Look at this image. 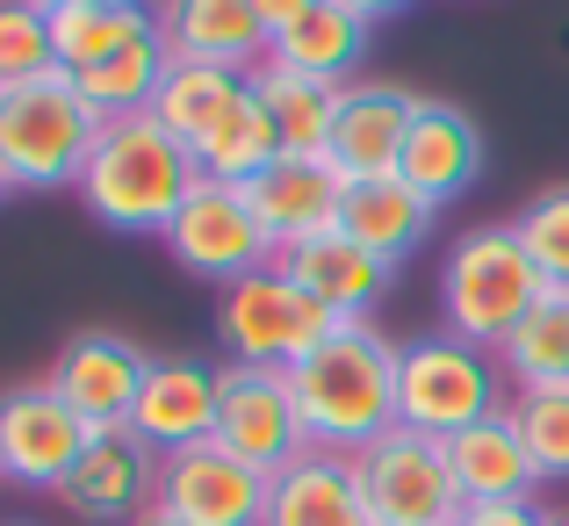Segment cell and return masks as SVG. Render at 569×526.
I'll list each match as a JSON object with an SVG mask.
<instances>
[{"label": "cell", "instance_id": "13", "mask_svg": "<svg viewBox=\"0 0 569 526\" xmlns=\"http://www.w3.org/2000/svg\"><path fill=\"white\" fill-rule=\"evenodd\" d=\"M144 375H152V354L130 347L123 333H80V339H66V354L51 360L43 383H51L87 426H130Z\"/></svg>", "mask_w": 569, "mask_h": 526}, {"label": "cell", "instance_id": "21", "mask_svg": "<svg viewBox=\"0 0 569 526\" xmlns=\"http://www.w3.org/2000/svg\"><path fill=\"white\" fill-rule=\"evenodd\" d=\"M432 217H440V209H432L403 173H368V180H347L332 231H347L353 246L382 252V260H411V252L432 238Z\"/></svg>", "mask_w": 569, "mask_h": 526}, {"label": "cell", "instance_id": "9", "mask_svg": "<svg viewBox=\"0 0 569 526\" xmlns=\"http://www.w3.org/2000/svg\"><path fill=\"white\" fill-rule=\"evenodd\" d=\"M167 252L194 281H217V289L274 267V238L260 231L246 188H223V180H202V188L181 202V217L167 224Z\"/></svg>", "mask_w": 569, "mask_h": 526}, {"label": "cell", "instance_id": "19", "mask_svg": "<svg viewBox=\"0 0 569 526\" xmlns=\"http://www.w3.org/2000/svg\"><path fill=\"white\" fill-rule=\"evenodd\" d=\"M339 195H347V173H339L332 159H274V167L246 188V202H252L260 231L274 238V252H281V246H303V238L332 231Z\"/></svg>", "mask_w": 569, "mask_h": 526}, {"label": "cell", "instance_id": "15", "mask_svg": "<svg viewBox=\"0 0 569 526\" xmlns=\"http://www.w3.org/2000/svg\"><path fill=\"white\" fill-rule=\"evenodd\" d=\"M397 173L411 180L432 209H447L455 195H469L476 173H483V130H476V116L455 109V101L418 95V116H411V138H403Z\"/></svg>", "mask_w": 569, "mask_h": 526}, {"label": "cell", "instance_id": "31", "mask_svg": "<svg viewBox=\"0 0 569 526\" xmlns=\"http://www.w3.org/2000/svg\"><path fill=\"white\" fill-rule=\"evenodd\" d=\"M512 426L527 440L541 476H569V383H541V389H512Z\"/></svg>", "mask_w": 569, "mask_h": 526}, {"label": "cell", "instance_id": "3", "mask_svg": "<svg viewBox=\"0 0 569 526\" xmlns=\"http://www.w3.org/2000/svg\"><path fill=\"white\" fill-rule=\"evenodd\" d=\"M541 296H548V281H541V267L527 260L512 224H483V231L455 238L447 260H440V318H447V333L469 339V347L498 354Z\"/></svg>", "mask_w": 569, "mask_h": 526}, {"label": "cell", "instance_id": "22", "mask_svg": "<svg viewBox=\"0 0 569 526\" xmlns=\"http://www.w3.org/2000/svg\"><path fill=\"white\" fill-rule=\"evenodd\" d=\"M447 462H455V484H461L469 505H512V498H533V484H541L512 411L476 418L469 433H455V440H447Z\"/></svg>", "mask_w": 569, "mask_h": 526}, {"label": "cell", "instance_id": "28", "mask_svg": "<svg viewBox=\"0 0 569 526\" xmlns=\"http://www.w3.org/2000/svg\"><path fill=\"white\" fill-rule=\"evenodd\" d=\"M159 80H167V43H159V29L138 37V43H123V51H109L101 66L72 72V87L94 101L101 123H116V116H152Z\"/></svg>", "mask_w": 569, "mask_h": 526}, {"label": "cell", "instance_id": "18", "mask_svg": "<svg viewBox=\"0 0 569 526\" xmlns=\"http://www.w3.org/2000/svg\"><path fill=\"white\" fill-rule=\"evenodd\" d=\"M159 43L167 58H202L231 72H260L274 51L252 0H159Z\"/></svg>", "mask_w": 569, "mask_h": 526}, {"label": "cell", "instance_id": "6", "mask_svg": "<svg viewBox=\"0 0 569 526\" xmlns=\"http://www.w3.org/2000/svg\"><path fill=\"white\" fill-rule=\"evenodd\" d=\"M353 476H361V498L376 526H461L469 519L447 440H432V433L389 426L376 447L353 455Z\"/></svg>", "mask_w": 569, "mask_h": 526}, {"label": "cell", "instance_id": "32", "mask_svg": "<svg viewBox=\"0 0 569 526\" xmlns=\"http://www.w3.org/2000/svg\"><path fill=\"white\" fill-rule=\"evenodd\" d=\"M512 231H519V246H527V260L541 267L548 289L569 296V180L533 195V202L512 217Z\"/></svg>", "mask_w": 569, "mask_h": 526}, {"label": "cell", "instance_id": "26", "mask_svg": "<svg viewBox=\"0 0 569 526\" xmlns=\"http://www.w3.org/2000/svg\"><path fill=\"white\" fill-rule=\"evenodd\" d=\"M152 29H159V8H144V0H80V8H51V43H58V66L66 72L101 66L109 51L152 37Z\"/></svg>", "mask_w": 569, "mask_h": 526}, {"label": "cell", "instance_id": "20", "mask_svg": "<svg viewBox=\"0 0 569 526\" xmlns=\"http://www.w3.org/2000/svg\"><path fill=\"white\" fill-rule=\"evenodd\" d=\"M260 526H376L361 498V476H353V455H296L289 469L267 484V519Z\"/></svg>", "mask_w": 569, "mask_h": 526}, {"label": "cell", "instance_id": "24", "mask_svg": "<svg viewBox=\"0 0 569 526\" xmlns=\"http://www.w3.org/2000/svg\"><path fill=\"white\" fill-rule=\"evenodd\" d=\"M368 58V22L339 0H318L296 29H281L267 66L281 72H303V80H332V87H353V66Z\"/></svg>", "mask_w": 569, "mask_h": 526}, {"label": "cell", "instance_id": "30", "mask_svg": "<svg viewBox=\"0 0 569 526\" xmlns=\"http://www.w3.org/2000/svg\"><path fill=\"white\" fill-rule=\"evenodd\" d=\"M43 72H66L51 43V8L43 0H0V87H29Z\"/></svg>", "mask_w": 569, "mask_h": 526}, {"label": "cell", "instance_id": "33", "mask_svg": "<svg viewBox=\"0 0 569 526\" xmlns=\"http://www.w3.org/2000/svg\"><path fill=\"white\" fill-rule=\"evenodd\" d=\"M461 526H548V505L533 498H512V505H469Z\"/></svg>", "mask_w": 569, "mask_h": 526}, {"label": "cell", "instance_id": "39", "mask_svg": "<svg viewBox=\"0 0 569 526\" xmlns=\"http://www.w3.org/2000/svg\"><path fill=\"white\" fill-rule=\"evenodd\" d=\"M8 188H14V180H8V167H0V195H8Z\"/></svg>", "mask_w": 569, "mask_h": 526}, {"label": "cell", "instance_id": "34", "mask_svg": "<svg viewBox=\"0 0 569 526\" xmlns=\"http://www.w3.org/2000/svg\"><path fill=\"white\" fill-rule=\"evenodd\" d=\"M252 8H260L267 37H281V29H296V22H303L310 8H318V0H252Z\"/></svg>", "mask_w": 569, "mask_h": 526}, {"label": "cell", "instance_id": "37", "mask_svg": "<svg viewBox=\"0 0 569 526\" xmlns=\"http://www.w3.org/2000/svg\"><path fill=\"white\" fill-rule=\"evenodd\" d=\"M548 526H569V505H562V513H548Z\"/></svg>", "mask_w": 569, "mask_h": 526}, {"label": "cell", "instance_id": "12", "mask_svg": "<svg viewBox=\"0 0 569 526\" xmlns=\"http://www.w3.org/2000/svg\"><path fill=\"white\" fill-rule=\"evenodd\" d=\"M267 484L252 462H238L231 447L202 440L159 462V505L181 513L188 526H260L267 519Z\"/></svg>", "mask_w": 569, "mask_h": 526}, {"label": "cell", "instance_id": "38", "mask_svg": "<svg viewBox=\"0 0 569 526\" xmlns=\"http://www.w3.org/2000/svg\"><path fill=\"white\" fill-rule=\"evenodd\" d=\"M43 8H80V0H43Z\"/></svg>", "mask_w": 569, "mask_h": 526}, {"label": "cell", "instance_id": "17", "mask_svg": "<svg viewBox=\"0 0 569 526\" xmlns=\"http://www.w3.org/2000/svg\"><path fill=\"white\" fill-rule=\"evenodd\" d=\"M411 116H418V95L397 80H353L339 95V123H332V167L347 180H368V173H397L403 159V138H411Z\"/></svg>", "mask_w": 569, "mask_h": 526}, {"label": "cell", "instance_id": "25", "mask_svg": "<svg viewBox=\"0 0 569 526\" xmlns=\"http://www.w3.org/2000/svg\"><path fill=\"white\" fill-rule=\"evenodd\" d=\"M252 95L267 101V116H274L281 152H289V159H325V152H332V123H339V95H347V87L260 66V72H252Z\"/></svg>", "mask_w": 569, "mask_h": 526}, {"label": "cell", "instance_id": "14", "mask_svg": "<svg viewBox=\"0 0 569 526\" xmlns=\"http://www.w3.org/2000/svg\"><path fill=\"white\" fill-rule=\"evenodd\" d=\"M274 267L296 281V289L318 296V304L332 310L339 325L368 318V310L389 296V281H397V260H382V252L353 246L347 231H318V238H303V246H281Z\"/></svg>", "mask_w": 569, "mask_h": 526}, {"label": "cell", "instance_id": "29", "mask_svg": "<svg viewBox=\"0 0 569 526\" xmlns=\"http://www.w3.org/2000/svg\"><path fill=\"white\" fill-rule=\"evenodd\" d=\"M512 389H541V383H569V296L548 289L541 304L519 318V333L498 347Z\"/></svg>", "mask_w": 569, "mask_h": 526}, {"label": "cell", "instance_id": "5", "mask_svg": "<svg viewBox=\"0 0 569 526\" xmlns=\"http://www.w3.org/2000/svg\"><path fill=\"white\" fill-rule=\"evenodd\" d=\"M505 360L490 347H469L455 333H432V339H411L397 354V426L411 433H432V440H455L469 433L476 418H498L505 404Z\"/></svg>", "mask_w": 569, "mask_h": 526}, {"label": "cell", "instance_id": "11", "mask_svg": "<svg viewBox=\"0 0 569 526\" xmlns=\"http://www.w3.org/2000/svg\"><path fill=\"white\" fill-rule=\"evenodd\" d=\"M87 418L58 397L51 383H14L0 389V476L22 490H58L66 469L87 447Z\"/></svg>", "mask_w": 569, "mask_h": 526}, {"label": "cell", "instance_id": "1", "mask_svg": "<svg viewBox=\"0 0 569 526\" xmlns=\"http://www.w3.org/2000/svg\"><path fill=\"white\" fill-rule=\"evenodd\" d=\"M397 354L368 318L332 325L303 360L289 368L296 404H303L310 447L325 455H361L397 426Z\"/></svg>", "mask_w": 569, "mask_h": 526}, {"label": "cell", "instance_id": "2", "mask_svg": "<svg viewBox=\"0 0 569 526\" xmlns=\"http://www.w3.org/2000/svg\"><path fill=\"white\" fill-rule=\"evenodd\" d=\"M202 188V159L188 152L173 130H159L152 116H116L101 123L94 152L80 167V202L94 224L130 238H167V224L181 217V202Z\"/></svg>", "mask_w": 569, "mask_h": 526}, {"label": "cell", "instance_id": "10", "mask_svg": "<svg viewBox=\"0 0 569 526\" xmlns=\"http://www.w3.org/2000/svg\"><path fill=\"white\" fill-rule=\"evenodd\" d=\"M159 447L138 426H94L80 447V462L58 484V505L87 526H130L138 513L159 505Z\"/></svg>", "mask_w": 569, "mask_h": 526}, {"label": "cell", "instance_id": "16", "mask_svg": "<svg viewBox=\"0 0 569 526\" xmlns=\"http://www.w3.org/2000/svg\"><path fill=\"white\" fill-rule=\"evenodd\" d=\"M217 404H223V368H209V360H152L130 426L159 455H181V447L217 440Z\"/></svg>", "mask_w": 569, "mask_h": 526}, {"label": "cell", "instance_id": "40", "mask_svg": "<svg viewBox=\"0 0 569 526\" xmlns=\"http://www.w3.org/2000/svg\"><path fill=\"white\" fill-rule=\"evenodd\" d=\"M8 526H22V519H8Z\"/></svg>", "mask_w": 569, "mask_h": 526}, {"label": "cell", "instance_id": "4", "mask_svg": "<svg viewBox=\"0 0 569 526\" xmlns=\"http://www.w3.org/2000/svg\"><path fill=\"white\" fill-rule=\"evenodd\" d=\"M94 138H101V116L72 87V72L0 87V167H8L14 188H80Z\"/></svg>", "mask_w": 569, "mask_h": 526}, {"label": "cell", "instance_id": "8", "mask_svg": "<svg viewBox=\"0 0 569 526\" xmlns=\"http://www.w3.org/2000/svg\"><path fill=\"white\" fill-rule=\"evenodd\" d=\"M217 447L252 462L260 476H281L296 455H310V426L296 404L289 368H246L223 360V404H217Z\"/></svg>", "mask_w": 569, "mask_h": 526}, {"label": "cell", "instance_id": "23", "mask_svg": "<svg viewBox=\"0 0 569 526\" xmlns=\"http://www.w3.org/2000/svg\"><path fill=\"white\" fill-rule=\"evenodd\" d=\"M246 87H252V72L202 66V58H167V80H159V95H152V123L173 130V138L194 152V145H202L209 130L238 109V95H246Z\"/></svg>", "mask_w": 569, "mask_h": 526}, {"label": "cell", "instance_id": "7", "mask_svg": "<svg viewBox=\"0 0 569 526\" xmlns=\"http://www.w3.org/2000/svg\"><path fill=\"white\" fill-rule=\"evenodd\" d=\"M332 310L310 289H296L281 267H260V275L217 289V339L231 360L246 368H296L325 333H332Z\"/></svg>", "mask_w": 569, "mask_h": 526}, {"label": "cell", "instance_id": "35", "mask_svg": "<svg viewBox=\"0 0 569 526\" xmlns=\"http://www.w3.org/2000/svg\"><path fill=\"white\" fill-rule=\"evenodd\" d=\"M339 8H353L361 22H382V14H403L411 0H339Z\"/></svg>", "mask_w": 569, "mask_h": 526}, {"label": "cell", "instance_id": "36", "mask_svg": "<svg viewBox=\"0 0 569 526\" xmlns=\"http://www.w3.org/2000/svg\"><path fill=\"white\" fill-rule=\"evenodd\" d=\"M130 526H188V519H181V513H167V505H152V513H138Z\"/></svg>", "mask_w": 569, "mask_h": 526}, {"label": "cell", "instance_id": "27", "mask_svg": "<svg viewBox=\"0 0 569 526\" xmlns=\"http://www.w3.org/2000/svg\"><path fill=\"white\" fill-rule=\"evenodd\" d=\"M194 159H202V180L252 188V180L274 167V159H289V152H281V130H274V116H267V101L246 87V95H238V109L223 116L202 145H194Z\"/></svg>", "mask_w": 569, "mask_h": 526}]
</instances>
